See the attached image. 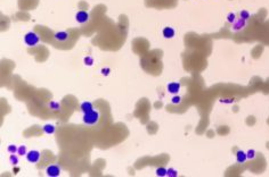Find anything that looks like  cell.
<instances>
[{"instance_id": "cell-15", "label": "cell", "mask_w": 269, "mask_h": 177, "mask_svg": "<svg viewBox=\"0 0 269 177\" xmlns=\"http://www.w3.org/2000/svg\"><path fill=\"white\" fill-rule=\"evenodd\" d=\"M17 150H18V148L15 144H9V146H7V151H8L9 154H16L17 153Z\"/></svg>"}, {"instance_id": "cell-23", "label": "cell", "mask_w": 269, "mask_h": 177, "mask_svg": "<svg viewBox=\"0 0 269 177\" xmlns=\"http://www.w3.org/2000/svg\"><path fill=\"white\" fill-rule=\"evenodd\" d=\"M181 101V98L179 95H175V97H172V99H171V104H179Z\"/></svg>"}, {"instance_id": "cell-17", "label": "cell", "mask_w": 269, "mask_h": 177, "mask_svg": "<svg viewBox=\"0 0 269 177\" xmlns=\"http://www.w3.org/2000/svg\"><path fill=\"white\" fill-rule=\"evenodd\" d=\"M83 63L86 66H93V58L90 57V56H87V57L83 58Z\"/></svg>"}, {"instance_id": "cell-7", "label": "cell", "mask_w": 269, "mask_h": 177, "mask_svg": "<svg viewBox=\"0 0 269 177\" xmlns=\"http://www.w3.org/2000/svg\"><path fill=\"white\" fill-rule=\"evenodd\" d=\"M68 33L65 31H59V32H56L55 34H54V39L56 40V41H59V42H66L68 40Z\"/></svg>"}, {"instance_id": "cell-19", "label": "cell", "mask_w": 269, "mask_h": 177, "mask_svg": "<svg viewBox=\"0 0 269 177\" xmlns=\"http://www.w3.org/2000/svg\"><path fill=\"white\" fill-rule=\"evenodd\" d=\"M239 16H241V18L244 20V21H248V18H250V13L248 10H242L239 13Z\"/></svg>"}, {"instance_id": "cell-20", "label": "cell", "mask_w": 269, "mask_h": 177, "mask_svg": "<svg viewBox=\"0 0 269 177\" xmlns=\"http://www.w3.org/2000/svg\"><path fill=\"white\" fill-rule=\"evenodd\" d=\"M235 21H236V15H235L234 13H229V14L227 15V22L228 23H230V24H233Z\"/></svg>"}, {"instance_id": "cell-12", "label": "cell", "mask_w": 269, "mask_h": 177, "mask_svg": "<svg viewBox=\"0 0 269 177\" xmlns=\"http://www.w3.org/2000/svg\"><path fill=\"white\" fill-rule=\"evenodd\" d=\"M42 130H43L46 134H48V135H52V134L55 133L56 128H55V126L52 125V124H46V125L42 127Z\"/></svg>"}, {"instance_id": "cell-11", "label": "cell", "mask_w": 269, "mask_h": 177, "mask_svg": "<svg viewBox=\"0 0 269 177\" xmlns=\"http://www.w3.org/2000/svg\"><path fill=\"white\" fill-rule=\"evenodd\" d=\"M248 160V156H246V152L242 151V150H238L236 152V161L238 164H244V162Z\"/></svg>"}, {"instance_id": "cell-4", "label": "cell", "mask_w": 269, "mask_h": 177, "mask_svg": "<svg viewBox=\"0 0 269 177\" xmlns=\"http://www.w3.org/2000/svg\"><path fill=\"white\" fill-rule=\"evenodd\" d=\"M26 160L30 164H36L40 160V152L38 150H31L26 153Z\"/></svg>"}, {"instance_id": "cell-6", "label": "cell", "mask_w": 269, "mask_h": 177, "mask_svg": "<svg viewBox=\"0 0 269 177\" xmlns=\"http://www.w3.org/2000/svg\"><path fill=\"white\" fill-rule=\"evenodd\" d=\"M180 88L181 85L179 83H177V82H171L166 85V90H168V92L169 93H172V94H177L179 91H180Z\"/></svg>"}, {"instance_id": "cell-9", "label": "cell", "mask_w": 269, "mask_h": 177, "mask_svg": "<svg viewBox=\"0 0 269 177\" xmlns=\"http://www.w3.org/2000/svg\"><path fill=\"white\" fill-rule=\"evenodd\" d=\"M162 34H163V37L166 38V39H172V38L175 37V34H176V31H175V28H172L170 26H166V27L163 28Z\"/></svg>"}, {"instance_id": "cell-18", "label": "cell", "mask_w": 269, "mask_h": 177, "mask_svg": "<svg viewBox=\"0 0 269 177\" xmlns=\"http://www.w3.org/2000/svg\"><path fill=\"white\" fill-rule=\"evenodd\" d=\"M26 146H18V150H17V154H20V156H26Z\"/></svg>"}, {"instance_id": "cell-16", "label": "cell", "mask_w": 269, "mask_h": 177, "mask_svg": "<svg viewBox=\"0 0 269 177\" xmlns=\"http://www.w3.org/2000/svg\"><path fill=\"white\" fill-rule=\"evenodd\" d=\"M166 176L168 177H177L178 176V172H177L175 168H169L166 170Z\"/></svg>"}, {"instance_id": "cell-1", "label": "cell", "mask_w": 269, "mask_h": 177, "mask_svg": "<svg viewBox=\"0 0 269 177\" xmlns=\"http://www.w3.org/2000/svg\"><path fill=\"white\" fill-rule=\"evenodd\" d=\"M98 120H99V112L97 110H93L90 112L83 114L82 122L83 124H86V125H89V126L96 125L98 123Z\"/></svg>"}, {"instance_id": "cell-2", "label": "cell", "mask_w": 269, "mask_h": 177, "mask_svg": "<svg viewBox=\"0 0 269 177\" xmlns=\"http://www.w3.org/2000/svg\"><path fill=\"white\" fill-rule=\"evenodd\" d=\"M39 41H40V38H39V34L36 33V32L30 31L24 35V43L27 47H36V44L39 43Z\"/></svg>"}, {"instance_id": "cell-14", "label": "cell", "mask_w": 269, "mask_h": 177, "mask_svg": "<svg viewBox=\"0 0 269 177\" xmlns=\"http://www.w3.org/2000/svg\"><path fill=\"white\" fill-rule=\"evenodd\" d=\"M166 170H168V169H166L164 167H160V168H157V169L155 170L156 176H159V177L166 176Z\"/></svg>"}, {"instance_id": "cell-3", "label": "cell", "mask_w": 269, "mask_h": 177, "mask_svg": "<svg viewBox=\"0 0 269 177\" xmlns=\"http://www.w3.org/2000/svg\"><path fill=\"white\" fill-rule=\"evenodd\" d=\"M46 175L49 177H57L61 175V168L58 165H50L46 168Z\"/></svg>"}, {"instance_id": "cell-5", "label": "cell", "mask_w": 269, "mask_h": 177, "mask_svg": "<svg viewBox=\"0 0 269 177\" xmlns=\"http://www.w3.org/2000/svg\"><path fill=\"white\" fill-rule=\"evenodd\" d=\"M89 14L87 11L84 10H80L77 13V15H75V21L78 22L79 24H84V23H87L89 21Z\"/></svg>"}, {"instance_id": "cell-13", "label": "cell", "mask_w": 269, "mask_h": 177, "mask_svg": "<svg viewBox=\"0 0 269 177\" xmlns=\"http://www.w3.org/2000/svg\"><path fill=\"white\" fill-rule=\"evenodd\" d=\"M48 107H49L52 111H56V112L61 111V108H62V107H61V104L57 102V101H50V102L48 104Z\"/></svg>"}, {"instance_id": "cell-22", "label": "cell", "mask_w": 269, "mask_h": 177, "mask_svg": "<svg viewBox=\"0 0 269 177\" xmlns=\"http://www.w3.org/2000/svg\"><path fill=\"white\" fill-rule=\"evenodd\" d=\"M246 156H248V159L252 160V159H254V158H255V151H254L253 149H252V150L250 149V150L246 152Z\"/></svg>"}, {"instance_id": "cell-25", "label": "cell", "mask_w": 269, "mask_h": 177, "mask_svg": "<svg viewBox=\"0 0 269 177\" xmlns=\"http://www.w3.org/2000/svg\"><path fill=\"white\" fill-rule=\"evenodd\" d=\"M233 99H221L220 100V102H223V104H233Z\"/></svg>"}, {"instance_id": "cell-10", "label": "cell", "mask_w": 269, "mask_h": 177, "mask_svg": "<svg viewBox=\"0 0 269 177\" xmlns=\"http://www.w3.org/2000/svg\"><path fill=\"white\" fill-rule=\"evenodd\" d=\"M232 25H233L234 31H241V30L244 28L245 25H246V21H244V20H242V18H239V20H236V21L234 22Z\"/></svg>"}, {"instance_id": "cell-24", "label": "cell", "mask_w": 269, "mask_h": 177, "mask_svg": "<svg viewBox=\"0 0 269 177\" xmlns=\"http://www.w3.org/2000/svg\"><path fill=\"white\" fill-rule=\"evenodd\" d=\"M100 73H102V75H104V76H107V75H109V73H111V69H109V67H106V68H102V70H100Z\"/></svg>"}, {"instance_id": "cell-8", "label": "cell", "mask_w": 269, "mask_h": 177, "mask_svg": "<svg viewBox=\"0 0 269 177\" xmlns=\"http://www.w3.org/2000/svg\"><path fill=\"white\" fill-rule=\"evenodd\" d=\"M80 109L82 111L83 114H87V112H90V111H93V104L90 102V101H84L82 104H80Z\"/></svg>"}, {"instance_id": "cell-21", "label": "cell", "mask_w": 269, "mask_h": 177, "mask_svg": "<svg viewBox=\"0 0 269 177\" xmlns=\"http://www.w3.org/2000/svg\"><path fill=\"white\" fill-rule=\"evenodd\" d=\"M9 162H11L13 166H16L18 164V158L15 156V154H11L9 156Z\"/></svg>"}]
</instances>
